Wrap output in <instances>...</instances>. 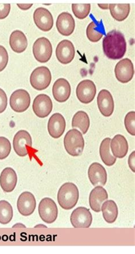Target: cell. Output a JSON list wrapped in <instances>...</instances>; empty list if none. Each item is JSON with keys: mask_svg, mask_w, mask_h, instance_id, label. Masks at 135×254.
Listing matches in <instances>:
<instances>
[{"mask_svg": "<svg viewBox=\"0 0 135 254\" xmlns=\"http://www.w3.org/2000/svg\"><path fill=\"white\" fill-rule=\"evenodd\" d=\"M112 17L118 21H123L128 17L130 12V5L110 4L109 7Z\"/></svg>", "mask_w": 135, "mask_h": 254, "instance_id": "f1b7e54d", "label": "cell"}, {"mask_svg": "<svg viewBox=\"0 0 135 254\" xmlns=\"http://www.w3.org/2000/svg\"><path fill=\"white\" fill-rule=\"evenodd\" d=\"M7 104V98L4 91L0 88V114L4 112Z\"/></svg>", "mask_w": 135, "mask_h": 254, "instance_id": "e575fe53", "label": "cell"}, {"mask_svg": "<svg viewBox=\"0 0 135 254\" xmlns=\"http://www.w3.org/2000/svg\"><path fill=\"white\" fill-rule=\"evenodd\" d=\"M17 6L20 7L22 10H28L33 6V3L31 4H17Z\"/></svg>", "mask_w": 135, "mask_h": 254, "instance_id": "74e56055", "label": "cell"}, {"mask_svg": "<svg viewBox=\"0 0 135 254\" xmlns=\"http://www.w3.org/2000/svg\"><path fill=\"white\" fill-rule=\"evenodd\" d=\"M11 151V144L5 137H0V160L5 159Z\"/></svg>", "mask_w": 135, "mask_h": 254, "instance_id": "1f68e13d", "label": "cell"}, {"mask_svg": "<svg viewBox=\"0 0 135 254\" xmlns=\"http://www.w3.org/2000/svg\"><path fill=\"white\" fill-rule=\"evenodd\" d=\"M57 199L58 203L66 210H71L78 203L79 190L73 183H66L59 189Z\"/></svg>", "mask_w": 135, "mask_h": 254, "instance_id": "7a4b0ae2", "label": "cell"}, {"mask_svg": "<svg viewBox=\"0 0 135 254\" xmlns=\"http://www.w3.org/2000/svg\"><path fill=\"white\" fill-rule=\"evenodd\" d=\"M76 92L78 100L82 103L88 104L95 98L96 86L91 80H85L78 85Z\"/></svg>", "mask_w": 135, "mask_h": 254, "instance_id": "30bf717a", "label": "cell"}, {"mask_svg": "<svg viewBox=\"0 0 135 254\" xmlns=\"http://www.w3.org/2000/svg\"><path fill=\"white\" fill-rule=\"evenodd\" d=\"M64 145L66 151L70 155H81L85 147V140L82 133L76 129L70 130L65 136Z\"/></svg>", "mask_w": 135, "mask_h": 254, "instance_id": "3957f363", "label": "cell"}, {"mask_svg": "<svg viewBox=\"0 0 135 254\" xmlns=\"http://www.w3.org/2000/svg\"><path fill=\"white\" fill-rule=\"evenodd\" d=\"M9 43L12 50L18 54L22 53L28 47V40L24 33L15 31L10 36Z\"/></svg>", "mask_w": 135, "mask_h": 254, "instance_id": "cb8c5ba5", "label": "cell"}, {"mask_svg": "<svg viewBox=\"0 0 135 254\" xmlns=\"http://www.w3.org/2000/svg\"><path fill=\"white\" fill-rule=\"evenodd\" d=\"M101 211H102L105 221L108 223H113L118 216V208L114 201L107 200L103 203Z\"/></svg>", "mask_w": 135, "mask_h": 254, "instance_id": "484cf974", "label": "cell"}, {"mask_svg": "<svg viewBox=\"0 0 135 254\" xmlns=\"http://www.w3.org/2000/svg\"><path fill=\"white\" fill-rule=\"evenodd\" d=\"M66 128V121L61 114L56 113L52 115L48 121V132L55 139H58L64 133Z\"/></svg>", "mask_w": 135, "mask_h": 254, "instance_id": "ac0fdd59", "label": "cell"}, {"mask_svg": "<svg viewBox=\"0 0 135 254\" xmlns=\"http://www.w3.org/2000/svg\"><path fill=\"white\" fill-rule=\"evenodd\" d=\"M111 148L112 154L115 158H125L129 151V144L126 138L122 134H116L111 140Z\"/></svg>", "mask_w": 135, "mask_h": 254, "instance_id": "603a6c76", "label": "cell"}, {"mask_svg": "<svg viewBox=\"0 0 135 254\" xmlns=\"http://www.w3.org/2000/svg\"><path fill=\"white\" fill-rule=\"evenodd\" d=\"M75 54L76 51L73 44L67 40L60 42L56 49V57L58 61L63 64H67L72 62Z\"/></svg>", "mask_w": 135, "mask_h": 254, "instance_id": "5bb4252c", "label": "cell"}, {"mask_svg": "<svg viewBox=\"0 0 135 254\" xmlns=\"http://www.w3.org/2000/svg\"><path fill=\"white\" fill-rule=\"evenodd\" d=\"M13 216V211L12 205L6 200L0 201V223L7 225Z\"/></svg>", "mask_w": 135, "mask_h": 254, "instance_id": "f546056e", "label": "cell"}, {"mask_svg": "<svg viewBox=\"0 0 135 254\" xmlns=\"http://www.w3.org/2000/svg\"><path fill=\"white\" fill-rule=\"evenodd\" d=\"M135 151H134L132 154H131L129 157V166L130 167V169H131V170H132L134 173H135Z\"/></svg>", "mask_w": 135, "mask_h": 254, "instance_id": "8d00e7d4", "label": "cell"}, {"mask_svg": "<svg viewBox=\"0 0 135 254\" xmlns=\"http://www.w3.org/2000/svg\"><path fill=\"white\" fill-rule=\"evenodd\" d=\"M33 110L39 118L48 117L52 110V103L50 97L45 94L37 96L34 100Z\"/></svg>", "mask_w": 135, "mask_h": 254, "instance_id": "4fadbf2b", "label": "cell"}, {"mask_svg": "<svg viewBox=\"0 0 135 254\" xmlns=\"http://www.w3.org/2000/svg\"><path fill=\"white\" fill-rule=\"evenodd\" d=\"M32 146L31 134L26 130H19L13 139V148L16 154L23 157L29 154L28 148Z\"/></svg>", "mask_w": 135, "mask_h": 254, "instance_id": "9c48e42d", "label": "cell"}, {"mask_svg": "<svg viewBox=\"0 0 135 254\" xmlns=\"http://www.w3.org/2000/svg\"><path fill=\"white\" fill-rule=\"evenodd\" d=\"M33 52L35 58L40 63L49 61L52 53V45L46 37L37 39L33 45Z\"/></svg>", "mask_w": 135, "mask_h": 254, "instance_id": "8992f818", "label": "cell"}, {"mask_svg": "<svg viewBox=\"0 0 135 254\" xmlns=\"http://www.w3.org/2000/svg\"><path fill=\"white\" fill-rule=\"evenodd\" d=\"M115 76L122 83H129L134 75V68L132 62L129 59H124L116 64L115 68Z\"/></svg>", "mask_w": 135, "mask_h": 254, "instance_id": "8fae6325", "label": "cell"}, {"mask_svg": "<svg viewBox=\"0 0 135 254\" xmlns=\"http://www.w3.org/2000/svg\"><path fill=\"white\" fill-rule=\"evenodd\" d=\"M51 74L46 66L38 67L31 74L30 81L32 87L37 91H43L50 85Z\"/></svg>", "mask_w": 135, "mask_h": 254, "instance_id": "277c9868", "label": "cell"}, {"mask_svg": "<svg viewBox=\"0 0 135 254\" xmlns=\"http://www.w3.org/2000/svg\"><path fill=\"white\" fill-rule=\"evenodd\" d=\"M111 140L110 138H106L101 143L100 146V158L107 166H113L116 161V158L111 154L110 151Z\"/></svg>", "mask_w": 135, "mask_h": 254, "instance_id": "4316f807", "label": "cell"}, {"mask_svg": "<svg viewBox=\"0 0 135 254\" xmlns=\"http://www.w3.org/2000/svg\"><path fill=\"white\" fill-rule=\"evenodd\" d=\"M98 6L102 9H108V7H109V5L108 4H98Z\"/></svg>", "mask_w": 135, "mask_h": 254, "instance_id": "f35d334b", "label": "cell"}, {"mask_svg": "<svg viewBox=\"0 0 135 254\" xmlns=\"http://www.w3.org/2000/svg\"><path fill=\"white\" fill-rule=\"evenodd\" d=\"M9 56L5 48L0 46V72L6 68L8 63Z\"/></svg>", "mask_w": 135, "mask_h": 254, "instance_id": "836d02e7", "label": "cell"}, {"mask_svg": "<svg viewBox=\"0 0 135 254\" xmlns=\"http://www.w3.org/2000/svg\"><path fill=\"white\" fill-rule=\"evenodd\" d=\"M31 104V96L24 89L14 91L10 98V106L16 113H21L28 109Z\"/></svg>", "mask_w": 135, "mask_h": 254, "instance_id": "ba28073f", "label": "cell"}, {"mask_svg": "<svg viewBox=\"0 0 135 254\" xmlns=\"http://www.w3.org/2000/svg\"><path fill=\"white\" fill-rule=\"evenodd\" d=\"M103 50L105 55L108 59H122L127 51L125 36L121 32L116 30L108 33L103 40Z\"/></svg>", "mask_w": 135, "mask_h": 254, "instance_id": "6da1fadb", "label": "cell"}, {"mask_svg": "<svg viewBox=\"0 0 135 254\" xmlns=\"http://www.w3.org/2000/svg\"><path fill=\"white\" fill-rule=\"evenodd\" d=\"M10 11V4H0V19H4L8 16Z\"/></svg>", "mask_w": 135, "mask_h": 254, "instance_id": "d590c367", "label": "cell"}, {"mask_svg": "<svg viewBox=\"0 0 135 254\" xmlns=\"http://www.w3.org/2000/svg\"><path fill=\"white\" fill-rule=\"evenodd\" d=\"M52 95L56 101L59 103L66 102L71 95V86L65 78H59L52 87Z\"/></svg>", "mask_w": 135, "mask_h": 254, "instance_id": "d6986e66", "label": "cell"}, {"mask_svg": "<svg viewBox=\"0 0 135 254\" xmlns=\"http://www.w3.org/2000/svg\"><path fill=\"white\" fill-rule=\"evenodd\" d=\"M70 221L71 225L76 229H87L91 225L92 216L89 209L80 207L71 214Z\"/></svg>", "mask_w": 135, "mask_h": 254, "instance_id": "52a82bcc", "label": "cell"}, {"mask_svg": "<svg viewBox=\"0 0 135 254\" xmlns=\"http://www.w3.org/2000/svg\"><path fill=\"white\" fill-rule=\"evenodd\" d=\"M88 175L90 182L94 186H103L106 184L107 174L104 167L98 163H93L90 166Z\"/></svg>", "mask_w": 135, "mask_h": 254, "instance_id": "e0dca14e", "label": "cell"}, {"mask_svg": "<svg viewBox=\"0 0 135 254\" xmlns=\"http://www.w3.org/2000/svg\"><path fill=\"white\" fill-rule=\"evenodd\" d=\"M39 212L44 222L47 224L54 223L58 214L57 205L51 198H44L39 204Z\"/></svg>", "mask_w": 135, "mask_h": 254, "instance_id": "5b68a950", "label": "cell"}, {"mask_svg": "<svg viewBox=\"0 0 135 254\" xmlns=\"http://www.w3.org/2000/svg\"><path fill=\"white\" fill-rule=\"evenodd\" d=\"M56 26L58 32L63 36H70L74 31L76 23L72 15L67 12L60 14Z\"/></svg>", "mask_w": 135, "mask_h": 254, "instance_id": "ffe728a7", "label": "cell"}, {"mask_svg": "<svg viewBox=\"0 0 135 254\" xmlns=\"http://www.w3.org/2000/svg\"><path fill=\"white\" fill-rule=\"evenodd\" d=\"M97 106L100 113L105 117H110L114 113V101L111 93L103 89L99 93L97 98Z\"/></svg>", "mask_w": 135, "mask_h": 254, "instance_id": "2e32d148", "label": "cell"}, {"mask_svg": "<svg viewBox=\"0 0 135 254\" xmlns=\"http://www.w3.org/2000/svg\"><path fill=\"white\" fill-rule=\"evenodd\" d=\"M17 175L12 168L7 167L0 175V186L3 191L12 192L17 185Z\"/></svg>", "mask_w": 135, "mask_h": 254, "instance_id": "7402d4cb", "label": "cell"}, {"mask_svg": "<svg viewBox=\"0 0 135 254\" xmlns=\"http://www.w3.org/2000/svg\"><path fill=\"white\" fill-rule=\"evenodd\" d=\"M36 207V200L31 192L22 193L17 200V208L22 215H31Z\"/></svg>", "mask_w": 135, "mask_h": 254, "instance_id": "9a60e30c", "label": "cell"}, {"mask_svg": "<svg viewBox=\"0 0 135 254\" xmlns=\"http://www.w3.org/2000/svg\"><path fill=\"white\" fill-rule=\"evenodd\" d=\"M91 10L90 4H73L72 10L77 18L79 19H85L89 16Z\"/></svg>", "mask_w": 135, "mask_h": 254, "instance_id": "4dcf8cb0", "label": "cell"}, {"mask_svg": "<svg viewBox=\"0 0 135 254\" xmlns=\"http://www.w3.org/2000/svg\"><path fill=\"white\" fill-rule=\"evenodd\" d=\"M126 128L131 135H135V113L134 111L130 112L126 116L125 119Z\"/></svg>", "mask_w": 135, "mask_h": 254, "instance_id": "d6a6232c", "label": "cell"}, {"mask_svg": "<svg viewBox=\"0 0 135 254\" xmlns=\"http://www.w3.org/2000/svg\"><path fill=\"white\" fill-rule=\"evenodd\" d=\"M90 125L89 116L84 111H78L74 115L72 121L73 128H78L83 134L88 131Z\"/></svg>", "mask_w": 135, "mask_h": 254, "instance_id": "83f0119b", "label": "cell"}, {"mask_svg": "<svg viewBox=\"0 0 135 254\" xmlns=\"http://www.w3.org/2000/svg\"><path fill=\"white\" fill-rule=\"evenodd\" d=\"M108 197L106 190L102 187H95V188L91 190L89 197V204L91 210L96 212H99L103 203L107 200Z\"/></svg>", "mask_w": 135, "mask_h": 254, "instance_id": "44dd1931", "label": "cell"}, {"mask_svg": "<svg viewBox=\"0 0 135 254\" xmlns=\"http://www.w3.org/2000/svg\"><path fill=\"white\" fill-rule=\"evenodd\" d=\"M33 18L37 27L41 31L48 32L53 27V17L49 11L44 7L37 8L34 13Z\"/></svg>", "mask_w": 135, "mask_h": 254, "instance_id": "7c38bea8", "label": "cell"}, {"mask_svg": "<svg viewBox=\"0 0 135 254\" xmlns=\"http://www.w3.org/2000/svg\"><path fill=\"white\" fill-rule=\"evenodd\" d=\"M86 35L90 42H98L105 35V29L102 21L91 22L86 30Z\"/></svg>", "mask_w": 135, "mask_h": 254, "instance_id": "d4e9b609", "label": "cell"}]
</instances>
